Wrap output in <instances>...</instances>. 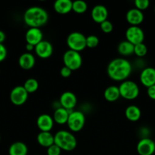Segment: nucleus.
Segmentation results:
<instances>
[{
  "label": "nucleus",
  "instance_id": "6e6552de",
  "mask_svg": "<svg viewBox=\"0 0 155 155\" xmlns=\"http://www.w3.org/2000/svg\"><path fill=\"white\" fill-rule=\"evenodd\" d=\"M126 40L131 42L132 45H138L144 42V33L138 26H130L126 30Z\"/></svg>",
  "mask_w": 155,
  "mask_h": 155
},
{
  "label": "nucleus",
  "instance_id": "dca6fc26",
  "mask_svg": "<svg viewBox=\"0 0 155 155\" xmlns=\"http://www.w3.org/2000/svg\"><path fill=\"white\" fill-rule=\"evenodd\" d=\"M43 32L40 28H29L25 34V40L27 44L36 46L43 41Z\"/></svg>",
  "mask_w": 155,
  "mask_h": 155
},
{
  "label": "nucleus",
  "instance_id": "4be33fe9",
  "mask_svg": "<svg viewBox=\"0 0 155 155\" xmlns=\"http://www.w3.org/2000/svg\"><path fill=\"white\" fill-rule=\"evenodd\" d=\"M28 152L27 147L24 142H16L11 145L9 149V155H27Z\"/></svg>",
  "mask_w": 155,
  "mask_h": 155
},
{
  "label": "nucleus",
  "instance_id": "412c9836",
  "mask_svg": "<svg viewBox=\"0 0 155 155\" xmlns=\"http://www.w3.org/2000/svg\"><path fill=\"white\" fill-rule=\"evenodd\" d=\"M38 144L43 148H49L54 144V136L50 132H40L36 137Z\"/></svg>",
  "mask_w": 155,
  "mask_h": 155
},
{
  "label": "nucleus",
  "instance_id": "4c0bfd02",
  "mask_svg": "<svg viewBox=\"0 0 155 155\" xmlns=\"http://www.w3.org/2000/svg\"><path fill=\"white\" fill-rule=\"evenodd\" d=\"M0 142H1V136H0Z\"/></svg>",
  "mask_w": 155,
  "mask_h": 155
},
{
  "label": "nucleus",
  "instance_id": "f8f14e48",
  "mask_svg": "<svg viewBox=\"0 0 155 155\" xmlns=\"http://www.w3.org/2000/svg\"><path fill=\"white\" fill-rule=\"evenodd\" d=\"M140 82L147 88L155 85V68L147 67L143 69L140 74Z\"/></svg>",
  "mask_w": 155,
  "mask_h": 155
},
{
  "label": "nucleus",
  "instance_id": "0eeeda50",
  "mask_svg": "<svg viewBox=\"0 0 155 155\" xmlns=\"http://www.w3.org/2000/svg\"><path fill=\"white\" fill-rule=\"evenodd\" d=\"M67 126L71 132L77 133L84 128L85 124V116L81 111H71L68 116Z\"/></svg>",
  "mask_w": 155,
  "mask_h": 155
},
{
  "label": "nucleus",
  "instance_id": "6ab92c4d",
  "mask_svg": "<svg viewBox=\"0 0 155 155\" xmlns=\"http://www.w3.org/2000/svg\"><path fill=\"white\" fill-rule=\"evenodd\" d=\"M35 57L30 52H26L21 54L18 59V64L22 69L30 70L34 67Z\"/></svg>",
  "mask_w": 155,
  "mask_h": 155
},
{
  "label": "nucleus",
  "instance_id": "2eb2a0df",
  "mask_svg": "<svg viewBox=\"0 0 155 155\" xmlns=\"http://www.w3.org/2000/svg\"><path fill=\"white\" fill-rule=\"evenodd\" d=\"M54 125L53 117L46 114H43L36 120V126L40 132H50Z\"/></svg>",
  "mask_w": 155,
  "mask_h": 155
},
{
  "label": "nucleus",
  "instance_id": "f03ea898",
  "mask_svg": "<svg viewBox=\"0 0 155 155\" xmlns=\"http://www.w3.org/2000/svg\"><path fill=\"white\" fill-rule=\"evenodd\" d=\"M49 15L46 11L38 6H33L25 11L24 21L30 28H40L47 23Z\"/></svg>",
  "mask_w": 155,
  "mask_h": 155
},
{
  "label": "nucleus",
  "instance_id": "f257e3e1",
  "mask_svg": "<svg viewBox=\"0 0 155 155\" xmlns=\"http://www.w3.org/2000/svg\"><path fill=\"white\" fill-rule=\"evenodd\" d=\"M132 67L130 62L122 58H117L109 63L107 74L111 80L117 82L127 80L132 74Z\"/></svg>",
  "mask_w": 155,
  "mask_h": 155
},
{
  "label": "nucleus",
  "instance_id": "39448f33",
  "mask_svg": "<svg viewBox=\"0 0 155 155\" xmlns=\"http://www.w3.org/2000/svg\"><path fill=\"white\" fill-rule=\"evenodd\" d=\"M66 43L70 50L80 51L86 48V36L79 32H72L68 36Z\"/></svg>",
  "mask_w": 155,
  "mask_h": 155
},
{
  "label": "nucleus",
  "instance_id": "5701e85b",
  "mask_svg": "<svg viewBox=\"0 0 155 155\" xmlns=\"http://www.w3.org/2000/svg\"><path fill=\"white\" fill-rule=\"evenodd\" d=\"M126 117L132 122H136L139 120L141 116V111L139 107L136 105H129L126 107L125 111Z\"/></svg>",
  "mask_w": 155,
  "mask_h": 155
},
{
  "label": "nucleus",
  "instance_id": "f704fd0d",
  "mask_svg": "<svg viewBox=\"0 0 155 155\" xmlns=\"http://www.w3.org/2000/svg\"><path fill=\"white\" fill-rule=\"evenodd\" d=\"M147 95L152 100H155V85L147 88Z\"/></svg>",
  "mask_w": 155,
  "mask_h": 155
},
{
  "label": "nucleus",
  "instance_id": "423d86ee",
  "mask_svg": "<svg viewBox=\"0 0 155 155\" xmlns=\"http://www.w3.org/2000/svg\"><path fill=\"white\" fill-rule=\"evenodd\" d=\"M64 65L71 71H77L82 65V57L80 52L68 49L65 51L62 57Z\"/></svg>",
  "mask_w": 155,
  "mask_h": 155
},
{
  "label": "nucleus",
  "instance_id": "72a5a7b5",
  "mask_svg": "<svg viewBox=\"0 0 155 155\" xmlns=\"http://www.w3.org/2000/svg\"><path fill=\"white\" fill-rule=\"evenodd\" d=\"M7 56V49L3 44L0 43V62L4 61Z\"/></svg>",
  "mask_w": 155,
  "mask_h": 155
},
{
  "label": "nucleus",
  "instance_id": "9d476101",
  "mask_svg": "<svg viewBox=\"0 0 155 155\" xmlns=\"http://www.w3.org/2000/svg\"><path fill=\"white\" fill-rule=\"evenodd\" d=\"M136 150L139 155H153L155 152V142L149 138H143L137 144Z\"/></svg>",
  "mask_w": 155,
  "mask_h": 155
},
{
  "label": "nucleus",
  "instance_id": "ddd939ff",
  "mask_svg": "<svg viewBox=\"0 0 155 155\" xmlns=\"http://www.w3.org/2000/svg\"><path fill=\"white\" fill-rule=\"evenodd\" d=\"M59 103L61 107L70 111L77 104V97L73 92L66 91L61 95L59 98Z\"/></svg>",
  "mask_w": 155,
  "mask_h": 155
},
{
  "label": "nucleus",
  "instance_id": "aec40b11",
  "mask_svg": "<svg viewBox=\"0 0 155 155\" xmlns=\"http://www.w3.org/2000/svg\"><path fill=\"white\" fill-rule=\"evenodd\" d=\"M70 112L71 111H69V110H66V109L63 108L62 107L56 108L55 110L54 113H53V117L54 123H56V124H59V125L66 124Z\"/></svg>",
  "mask_w": 155,
  "mask_h": 155
},
{
  "label": "nucleus",
  "instance_id": "473e14b6",
  "mask_svg": "<svg viewBox=\"0 0 155 155\" xmlns=\"http://www.w3.org/2000/svg\"><path fill=\"white\" fill-rule=\"evenodd\" d=\"M71 73H72V71H71L69 68H68L65 66L62 67L60 70L61 76L62 77H64V78H68V77H69L71 75Z\"/></svg>",
  "mask_w": 155,
  "mask_h": 155
},
{
  "label": "nucleus",
  "instance_id": "9b49d317",
  "mask_svg": "<svg viewBox=\"0 0 155 155\" xmlns=\"http://www.w3.org/2000/svg\"><path fill=\"white\" fill-rule=\"evenodd\" d=\"M36 54L39 58L46 59L50 58L53 53V46L49 41L43 40L34 48Z\"/></svg>",
  "mask_w": 155,
  "mask_h": 155
},
{
  "label": "nucleus",
  "instance_id": "7ed1b4c3",
  "mask_svg": "<svg viewBox=\"0 0 155 155\" xmlns=\"http://www.w3.org/2000/svg\"><path fill=\"white\" fill-rule=\"evenodd\" d=\"M54 144L62 151H71L77 146V139L70 132L60 130L54 135Z\"/></svg>",
  "mask_w": 155,
  "mask_h": 155
},
{
  "label": "nucleus",
  "instance_id": "f3484780",
  "mask_svg": "<svg viewBox=\"0 0 155 155\" xmlns=\"http://www.w3.org/2000/svg\"><path fill=\"white\" fill-rule=\"evenodd\" d=\"M126 21L131 26H138L144 21V14L137 8H132L126 13Z\"/></svg>",
  "mask_w": 155,
  "mask_h": 155
},
{
  "label": "nucleus",
  "instance_id": "a878e982",
  "mask_svg": "<svg viewBox=\"0 0 155 155\" xmlns=\"http://www.w3.org/2000/svg\"><path fill=\"white\" fill-rule=\"evenodd\" d=\"M23 87L25 89L27 92L28 94L33 93L36 92L39 88V83H38L37 80L34 78H29L24 82Z\"/></svg>",
  "mask_w": 155,
  "mask_h": 155
},
{
  "label": "nucleus",
  "instance_id": "cd10ccee",
  "mask_svg": "<svg viewBox=\"0 0 155 155\" xmlns=\"http://www.w3.org/2000/svg\"><path fill=\"white\" fill-rule=\"evenodd\" d=\"M147 48L144 43H140L135 45L134 54L139 58H143L147 54Z\"/></svg>",
  "mask_w": 155,
  "mask_h": 155
},
{
  "label": "nucleus",
  "instance_id": "c756f323",
  "mask_svg": "<svg viewBox=\"0 0 155 155\" xmlns=\"http://www.w3.org/2000/svg\"><path fill=\"white\" fill-rule=\"evenodd\" d=\"M135 8L138 9L139 11L146 10L150 5V2L148 0H135Z\"/></svg>",
  "mask_w": 155,
  "mask_h": 155
},
{
  "label": "nucleus",
  "instance_id": "58836bf2",
  "mask_svg": "<svg viewBox=\"0 0 155 155\" xmlns=\"http://www.w3.org/2000/svg\"><path fill=\"white\" fill-rule=\"evenodd\" d=\"M154 13H155V6H154Z\"/></svg>",
  "mask_w": 155,
  "mask_h": 155
},
{
  "label": "nucleus",
  "instance_id": "1a4fd4ad",
  "mask_svg": "<svg viewBox=\"0 0 155 155\" xmlns=\"http://www.w3.org/2000/svg\"><path fill=\"white\" fill-rule=\"evenodd\" d=\"M28 93L23 86H17L11 91L10 100L13 104L21 106L27 101Z\"/></svg>",
  "mask_w": 155,
  "mask_h": 155
},
{
  "label": "nucleus",
  "instance_id": "b1692460",
  "mask_svg": "<svg viewBox=\"0 0 155 155\" xmlns=\"http://www.w3.org/2000/svg\"><path fill=\"white\" fill-rule=\"evenodd\" d=\"M104 98L107 101L109 102H113L118 100L120 97L119 90L118 86H110L106 88L103 93Z\"/></svg>",
  "mask_w": 155,
  "mask_h": 155
},
{
  "label": "nucleus",
  "instance_id": "c85d7f7f",
  "mask_svg": "<svg viewBox=\"0 0 155 155\" xmlns=\"http://www.w3.org/2000/svg\"><path fill=\"white\" fill-rule=\"evenodd\" d=\"M100 40L95 35H90L86 37V46L90 48H94L98 45Z\"/></svg>",
  "mask_w": 155,
  "mask_h": 155
},
{
  "label": "nucleus",
  "instance_id": "4468645a",
  "mask_svg": "<svg viewBox=\"0 0 155 155\" xmlns=\"http://www.w3.org/2000/svg\"><path fill=\"white\" fill-rule=\"evenodd\" d=\"M91 18L94 22L100 24L107 20V8L103 5H97L91 10Z\"/></svg>",
  "mask_w": 155,
  "mask_h": 155
},
{
  "label": "nucleus",
  "instance_id": "7c9ffc66",
  "mask_svg": "<svg viewBox=\"0 0 155 155\" xmlns=\"http://www.w3.org/2000/svg\"><path fill=\"white\" fill-rule=\"evenodd\" d=\"M100 29H101L102 31L105 33H109L112 31L113 30V25H112V23L109 21L106 20V21H103V23L100 24Z\"/></svg>",
  "mask_w": 155,
  "mask_h": 155
},
{
  "label": "nucleus",
  "instance_id": "a211bd4d",
  "mask_svg": "<svg viewBox=\"0 0 155 155\" xmlns=\"http://www.w3.org/2000/svg\"><path fill=\"white\" fill-rule=\"evenodd\" d=\"M53 8L59 15H66L72 11V2L71 0H56Z\"/></svg>",
  "mask_w": 155,
  "mask_h": 155
},
{
  "label": "nucleus",
  "instance_id": "bb28decb",
  "mask_svg": "<svg viewBox=\"0 0 155 155\" xmlns=\"http://www.w3.org/2000/svg\"><path fill=\"white\" fill-rule=\"evenodd\" d=\"M88 9V5L82 0H77L72 2V11L76 14H84Z\"/></svg>",
  "mask_w": 155,
  "mask_h": 155
},
{
  "label": "nucleus",
  "instance_id": "393cba45",
  "mask_svg": "<svg viewBox=\"0 0 155 155\" xmlns=\"http://www.w3.org/2000/svg\"><path fill=\"white\" fill-rule=\"evenodd\" d=\"M134 48L135 45H132L131 42H128L127 40L122 41L117 47L118 52L122 56H130L134 54Z\"/></svg>",
  "mask_w": 155,
  "mask_h": 155
},
{
  "label": "nucleus",
  "instance_id": "c9c22d12",
  "mask_svg": "<svg viewBox=\"0 0 155 155\" xmlns=\"http://www.w3.org/2000/svg\"><path fill=\"white\" fill-rule=\"evenodd\" d=\"M5 39V34L3 31L0 30V43L2 44V42H4Z\"/></svg>",
  "mask_w": 155,
  "mask_h": 155
},
{
  "label": "nucleus",
  "instance_id": "20e7f679",
  "mask_svg": "<svg viewBox=\"0 0 155 155\" xmlns=\"http://www.w3.org/2000/svg\"><path fill=\"white\" fill-rule=\"evenodd\" d=\"M120 97L126 100H134L139 95V87L138 84L132 80H125L119 86Z\"/></svg>",
  "mask_w": 155,
  "mask_h": 155
},
{
  "label": "nucleus",
  "instance_id": "e433bc0d",
  "mask_svg": "<svg viewBox=\"0 0 155 155\" xmlns=\"http://www.w3.org/2000/svg\"><path fill=\"white\" fill-rule=\"evenodd\" d=\"M34 48H35V46L30 45V44H27V45H26V49H27V51H32V50L34 49Z\"/></svg>",
  "mask_w": 155,
  "mask_h": 155
},
{
  "label": "nucleus",
  "instance_id": "2f4dec72",
  "mask_svg": "<svg viewBox=\"0 0 155 155\" xmlns=\"http://www.w3.org/2000/svg\"><path fill=\"white\" fill-rule=\"evenodd\" d=\"M61 152H62V150L55 144L47 148V155H60Z\"/></svg>",
  "mask_w": 155,
  "mask_h": 155
}]
</instances>
